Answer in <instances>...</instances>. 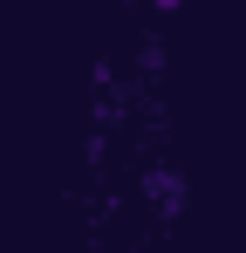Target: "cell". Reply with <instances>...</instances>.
Here are the masks:
<instances>
[{"label": "cell", "instance_id": "1", "mask_svg": "<svg viewBox=\"0 0 246 253\" xmlns=\"http://www.w3.org/2000/svg\"><path fill=\"white\" fill-rule=\"evenodd\" d=\"M144 192H151L164 212H178V206H185V178H171V171H151V178H144Z\"/></svg>", "mask_w": 246, "mask_h": 253}]
</instances>
